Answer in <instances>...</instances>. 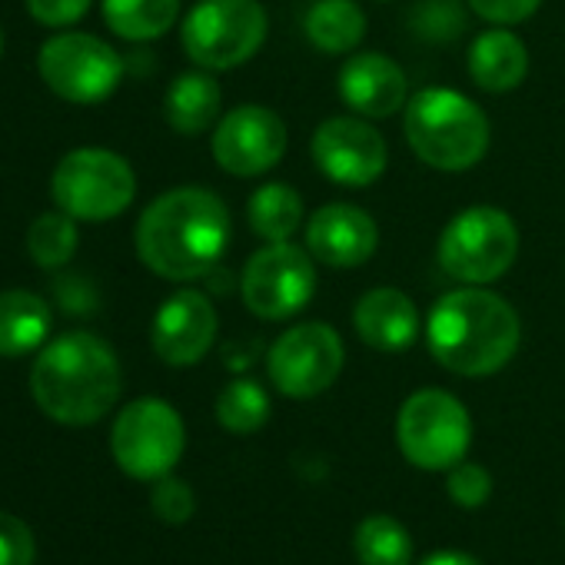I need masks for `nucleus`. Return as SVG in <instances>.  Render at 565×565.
Returning a JSON list of instances; mask_svg holds the SVG:
<instances>
[{
    "label": "nucleus",
    "mask_w": 565,
    "mask_h": 565,
    "mask_svg": "<svg viewBox=\"0 0 565 565\" xmlns=\"http://www.w3.org/2000/svg\"><path fill=\"white\" fill-rule=\"evenodd\" d=\"M233 239L226 203L206 186H173L137 220L140 263L170 282H193L220 266Z\"/></svg>",
    "instance_id": "1"
},
{
    "label": "nucleus",
    "mask_w": 565,
    "mask_h": 565,
    "mask_svg": "<svg viewBox=\"0 0 565 565\" xmlns=\"http://www.w3.org/2000/svg\"><path fill=\"white\" fill-rule=\"evenodd\" d=\"M124 370L114 347L87 330L51 340L31 366V396L61 426H94L120 399Z\"/></svg>",
    "instance_id": "2"
},
{
    "label": "nucleus",
    "mask_w": 565,
    "mask_h": 565,
    "mask_svg": "<svg viewBox=\"0 0 565 565\" xmlns=\"http://www.w3.org/2000/svg\"><path fill=\"white\" fill-rule=\"evenodd\" d=\"M426 343L443 370L482 380L512 363L522 343V323L505 297L486 287H462L439 297L429 310Z\"/></svg>",
    "instance_id": "3"
},
{
    "label": "nucleus",
    "mask_w": 565,
    "mask_h": 565,
    "mask_svg": "<svg viewBox=\"0 0 565 565\" xmlns=\"http://www.w3.org/2000/svg\"><path fill=\"white\" fill-rule=\"evenodd\" d=\"M409 150L433 170L466 173L489 153L492 127L482 107L449 87H426L403 110Z\"/></svg>",
    "instance_id": "4"
},
{
    "label": "nucleus",
    "mask_w": 565,
    "mask_h": 565,
    "mask_svg": "<svg viewBox=\"0 0 565 565\" xmlns=\"http://www.w3.org/2000/svg\"><path fill=\"white\" fill-rule=\"evenodd\" d=\"M519 256V226L499 206H466L456 213L436 243L443 273L466 287H489L502 279Z\"/></svg>",
    "instance_id": "5"
},
{
    "label": "nucleus",
    "mask_w": 565,
    "mask_h": 565,
    "mask_svg": "<svg viewBox=\"0 0 565 565\" xmlns=\"http://www.w3.org/2000/svg\"><path fill=\"white\" fill-rule=\"evenodd\" d=\"M51 196L77 223H110L134 203L137 173L107 147H77L54 167Z\"/></svg>",
    "instance_id": "6"
},
{
    "label": "nucleus",
    "mask_w": 565,
    "mask_h": 565,
    "mask_svg": "<svg viewBox=\"0 0 565 565\" xmlns=\"http://www.w3.org/2000/svg\"><path fill=\"white\" fill-rule=\"evenodd\" d=\"M266 11L259 0H200L180 24L183 54L203 71H233L266 44Z\"/></svg>",
    "instance_id": "7"
},
{
    "label": "nucleus",
    "mask_w": 565,
    "mask_h": 565,
    "mask_svg": "<svg viewBox=\"0 0 565 565\" xmlns=\"http://www.w3.org/2000/svg\"><path fill=\"white\" fill-rule=\"evenodd\" d=\"M472 419L449 390H416L396 413V446L406 462L426 472H449L466 459Z\"/></svg>",
    "instance_id": "8"
},
{
    "label": "nucleus",
    "mask_w": 565,
    "mask_h": 565,
    "mask_svg": "<svg viewBox=\"0 0 565 565\" xmlns=\"http://www.w3.org/2000/svg\"><path fill=\"white\" fill-rule=\"evenodd\" d=\"M186 449V429L180 413L160 396H140L127 403L110 429L114 462L140 482H157L177 469Z\"/></svg>",
    "instance_id": "9"
},
{
    "label": "nucleus",
    "mask_w": 565,
    "mask_h": 565,
    "mask_svg": "<svg viewBox=\"0 0 565 565\" xmlns=\"http://www.w3.org/2000/svg\"><path fill=\"white\" fill-rule=\"evenodd\" d=\"M317 294V259L297 243H266L256 249L239 276L243 307L266 323L294 320Z\"/></svg>",
    "instance_id": "10"
},
{
    "label": "nucleus",
    "mask_w": 565,
    "mask_h": 565,
    "mask_svg": "<svg viewBox=\"0 0 565 565\" xmlns=\"http://www.w3.org/2000/svg\"><path fill=\"white\" fill-rule=\"evenodd\" d=\"M38 74L61 100L94 107L117 94L124 81V57L104 38L64 31L41 44Z\"/></svg>",
    "instance_id": "11"
},
{
    "label": "nucleus",
    "mask_w": 565,
    "mask_h": 565,
    "mask_svg": "<svg viewBox=\"0 0 565 565\" xmlns=\"http://www.w3.org/2000/svg\"><path fill=\"white\" fill-rule=\"evenodd\" d=\"M347 363L343 337L330 323H297L279 333L266 353V373L287 399H317L327 393Z\"/></svg>",
    "instance_id": "12"
},
{
    "label": "nucleus",
    "mask_w": 565,
    "mask_h": 565,
    "mask_svg": "<svg viewBox=\"0 0 565 565\" xmlns=\"http://www.w3.org/2000/svg\"><path fill=\"white\" fill-rule=\"evenodd\" d=\"M287 124L263 104H239L220 117L210 137V153L230 177H263L287 157Z\"/></svg>",
    "instance_id": "13"
},
{
    "label": "nucleus",
    "mask_w": 565,
    "mask_h": 565,
    "mask_svg": "<svg viewBox=\"0 0 565 565\" xmlns=\"http://www.w3.org/2000/svg\"><path fill=\"white\" fill-rule=\"evenodd\" d=\"M313 163L317 170L333 180L337 186H373L390 163V147L383 140V134L356 114H343V117H330L313 130V143H310Z\"/></svg>",
    "instance_id": "14"
},
{
    "label": "nucleus",
    "mask_w": 565,
    "mask_h": 565,
    "mask_svg": "<svg viewBox=\"0 0 565 565\" xmlns=\"http://www.w3.org/2000/svg\"><path fill=\"white\" fill-rule=\"evenodd\" d=\"M220 317L206 294L177 290L167 297L150 323V347L167 366H196L216 343Z\"/></svg>",
    "instance_id": "15"
},
{
    "label": "nucleus",
    "mask_w": 565,
    "mask_h": 565,
    "mask_svg": "<svg viewBox=\"0 0 565 565\" xmlns=\"http://www.w3.org/2000/svg\"><path fill=\"white\" fill-rule=\"evenodd\" d=\"M380 246L376 220L356 203H327L307 220V249L330 269L363 266Z\"/></svg>",
    "instance_id": "16"
},
{
    "label": "nucleus",
    "mask_w": 565,
    "mask_h": 565,
    "mask_svg": "<svg viewBox=\"0 0 565 565\" xmlns=\"http://www.w3.org/2000/svg\"><path fill=\"white\" fill-rule=\"evenodd\" d=\"M340 100L350 107V114L366 120H386L406 110L409 104V84L406 71L380 51L353 54L340 67Z\"/></svg>",
    "instance_id": "17"
},
{
    "label": "nucleus",
    "mask_w": 565,
    "mask_h": 565,
    "mask_svg": "<svg viewBox=\"0 0 565 565\" xmlns=\"http://www.w3.org/2000/svg\"><path fill=\"white\" fill-rule=\"evenodd\" d=\"M356 337L376 353H406L423 330L416 303L396 287H373L353 307Z\"/></svg>",
    "instance_id": "18"
},
{
    "label": "nucleus",
    "mask_w": 565,
    "mask_h": 565,
    "mask_svg": "<svg viewBox=\"0 0 565 565\" xmlns=\"http://www.w3.org/2000/svg\"><path fill=\"white\" fill-rule=\"evenodd\" d=\"M469 77L486 94H509L529 77V47L509 28L482 31L469 47Z\"/></svg>",
    "instance_id": "19"
},
{
    "label": "nucleus",
    "mask_w": 565,
    "mask_h": 565,
    "mask_svg": "<svg viewBox=\"0 0 565 565\" xmlns=\"http://www.w3.org/2000/svg\"><path fill=\"white\" fill-rule=\"evenodd\" d=\"M220 107H223V90L213 77V71H186L180 74L163 97V117L170 130L180 137H200L220 124Z\"/></svg>",
    "instance_id": "20"
},
{
    "label": "nucleus",
    "mask_w": 565,
    "mask_h": 565,
    "mask_svg": "<svg viewBox=\"0 0 565 565\" xmlns=\"http://www.w3.org/2000/svg\"><path fill=\"white\" fill-rule=\"evenodd\" d=\"M54 317L41 294L34 290H4L0 294V356L18 360L41 353L47 347Z\"/></svg>",
    "instance_id": "21"
},
{
    "label": "nucleus",
    "mask_w": 565,
    "mask_h": 565,
    "mask_svg": "<svg viewBox=\"0 0 565 565\" xmlns=\"http://www.w3.org/2000/svg\"><path fill=\"white\" fill-rule=\"evenodd\" d=\"M303 31L323 54H353L366 38V14L356 0H317L303 18Z\"/></svg>",
    "instance_id": "22"
},
{
    "label": "nucleus",
    "mask_w": 565,
    "mask_h": 565,
    "mask_svg": "<svg viewBox=\"0 0 565 565\" xmlns=\"http://www.w3.org/2000/svg\"><path fill=\"white\" fill-rule=\"evenodd\" d=\"M303 196L290 183H263L246 200L249 230L263 243H287L303 226Z\"/></svg>",
    "instance_id": "23"
},
{
    "label": "nucleus",
    "mask_w": 565,
    "mask_h": 565,
    "mask_svg": "<svg viewBox=\"0 0 565 565\" xmlns=\"http://www.w3.org/2000/svg\"><path fill=\"white\" fill-rule=\"evenodd\" d=\"M100 14L117 38L130 44H150L173 31L180 0H100Z\"/></svg>",
    "instance_id": "24"
},
{
    "label": "nucleus",
    "mask_w": 565,
    "mask_h": 565,
    "mask_svg": "<svg viewBox=\"0 0 565 565\" xmlns=\"http://www.w3.org/2000/svg\"><path fill=\"white\" fill-rule=\"evenodd\" d=\"M353 552L360 565H413V535L396 515L373 512L356 525Z\"/></svg>",
    "instance_id": "25"
},
{
    "label": "nucleus",
    "mask_w": 565,
    "mask_h": 565,
    "mask_svg": "<svg viewBox=\"0 0 565 565\" xmlns=\"http://www.w3.org/2000/svg\"><path fill=\"white\" fill-rule=\"evenodd\" d=\"M269 413H273V406H269L263 383H256L249 376L230 380L216 396V423L233 436L259 433L266 426Z\"/></svg>",
    "instance_id": "26"
},
{
    "label": "nucleus",
    "mask_w": 565,
    "mask_h": 565,
    "mask_svg": "<svg viewBox=\"0 0 565 565\" xmlns=\"http://www.w3.org/2000/svg\"><path fill=\"white\" fill-rule=\"evenodd\" d=\"M77 243H81L77 220L67 216L64 210L41 213L28 226V253L41 269H64L74 259Z\"/></svg>",
    "instance_id": "27"
},
{
    "label": "nucleus",
    "mask_w": 565,
    "mask_h": 565,
    "mask_svg": "<svg viewBox=\"0 0 565 565\" xmlns=\"http://www.w3.org/2000/svg\"><path fill=\"white\" fill-rule=\"evenodd\" d=\"M409 28L419 41L429 44H452L466 34L469 18L459 0H419L409 14Z\"/></svg>",
    "instance_id": "28"
},
{
    "label": "nucleus",
    "mask_w": 565,
    "mask_h": 565,
    "mask_svg": "<svg viewBox=\"0 0 565 565\" xmlns=\"http://www.w3.org/2000/svg\"><path fill=\"white\" fill-rule=\"evenodd\" d=\"M446 492L462 509H482L492 495V476L486 466L462 459L446 472Z\"/></svg>",
    "instance_id": "29"
},
{
    "label": "nucleus",
    "mask_w": 565,
    "mask_h": 565,
    "mask_svg": "<svg viewBox=\"0 0 565 565\" xmlns=\"http://www.w3.org/2000/svg\"><path fill=\"white\" fill-rule=\"evenodd\" d=\"M150 505H153V515H157L160 522H167V525H183V522H190L193 512H196V495H193V489H190L183 479L163 476V479H157V486H153Z\"/></svg>",
    "instance_id": "30"
},
{
    "label": "nucleus",
    "mask_w": 565,
    "mask_h": 565,
    "mask_svg": "<svg viewBox=\"0 0 565 565\" xmlns=\"http://www.w3.org/2000/svg\"><path fill=\"white\" fill-rule=\"evenodd\" d=\"M38 542L24 519L0 512V565H34Z\"/></svg>",
    "instance_id": "31"
},
{
    "label": "nucleus",
    "mask_w": 565,
    "mask_h": 565,
    "mask_svg": "<svg viewBox=\"0 0 565 565\" xmlns=\"http://www.w3.org/2000/svg\"><path fill=\"white\" fill-rule=\"evenodd\" d=\"M94 0H28V11L41 28L64 31L90 14Z\"/></svg>",
    "instance_id": "32"
},
{
    "label": "nucleus",
    "mask_w": 565,
    "mask_h": 565,
    "mask_svg": "<svg viewBox=\"0 0 565 565\" xmlns=\"http://www.w3.org/2000/svg\"><path fill=\"white\" fill-rule=\"evenodd\" d=\"M466 4L495 28H515L542 8V0H466Z\"/></svg>",
    "instance_id": "33"
},
{
    "label": "nucleus",
    "mask_w": 565,
    "mask_h": 565,
    "mask_svg": "<svg viewBox=\"0 0 565 565\" xmlns=\"http://www.w3.org/2000/svg\"><path fill=\"white\" fill-rule=\"evenodd\" d=\"M419 565H482L476 555L469 552H459V548H443V552H433L429 558H423Z\"/></svg>",
    "instance_id": "34"
},
{
    "label": "nucleus",
    "mask_w": 565,
    "mask_h": 565,
    "mask_svg": "<svg viewBox=\"0 0 565 565\" xmlns=\"http://www.w3.org/2000/svg\"><path fill=\"white\" fill-rule=\"evenodd\" d=\"M0 54H4V34H0Z\"/></svg>",
    "instance_id": "35"
},
{
    "label": "nucleus",
    "mask_w": 565,
    "mask_h": 565,
    "mask_svg": "<svg viewBox=\"0 0 565 565\" xmlns=\"http://www.w3.org/2000/svg\"><path fill=\"white\" fill-rule=\"evenodd\" d=\"M380 4H393V0H380Z\"/></svg>",
    "instance_id": "36"
}]
</instances>
